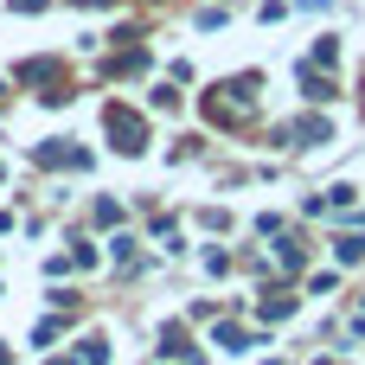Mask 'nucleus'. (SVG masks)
<instances>
[{
	"instance_id": "obj_1",
	"label": "nucleus",
	"mask_w": 365,
	"mask_h": 365,
	"mask_svg": "<svg viewBox=\"0 0 365 365\" xmlns=\"http://www.w3.org/2000/svg\"><path fill=\"white\" fill-rule=\"evenodd\" d=\"M90 6H103V0H90Z\"/></svg>"
}]
</instances>
